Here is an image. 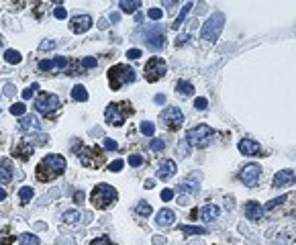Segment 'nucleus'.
Returning a JSON list of instances; mask_svg holds the SVG:
<instances>
[{"mask_svg":"<svg viewBox=\"0 0 296 245\" xmlns=\"http://www.w3.org/2000/svg\"><path fill=\"white\" fill-rule=\"evenodd\" d=\"M66 172V160L57 153H51V156H45L37 170H35V176L39 182H53L57 176H62Z\"/></svg>","mask_w":296,"mask_h":245,"instance_id":"nucleus-1","label":"nucleus"},{"mask_svg":"<svg viewBox=\"0 0 296 245\" xmlns=\"http://www.w3.org/2000/svg\"><path fill=\"white\" fill-rule=\"evenodd\" d=\"M78 68H80L78 61H72V59H68V57H53V59H43V61H39V70H41V72H49V74L68 72L70 76H76V74H78Z\"/></svg>","mask_w":296,"mask_h":245,"instance_id":"nucleus-2","label":"nucleus"},{"mask_svg":"<svg viewBox=\"0 0 296 245\" xmlns=\"http://www.w3.org/2000/svg\"><path fill=\"white\" fill-rule=\"evenodd\" d=\"M116 198H118V194H116V190L110 186V184H98V186L92 190V194H90V202L98 210H106L110 204L116 202Z\"/></svg>","mask_w":296,"mask_h":245,"instance_id":"nucleus-3","label":"nucleus"},{"mask_svg":"<svg viewBox=\"0 0 296 245\" xmlns=\"http://www.w3.org/2000/svg\"><path fill=\"white\" fill-rule=\"evenodd\" d=\"M137 74L131 66H125V64H116L108 70V84L112 90H121L125 84L129 82H135Z\"/></svg>","mask_w":296,"mask_h":245,"instance_id":"nucleus-4","label":"nucleus"},{"mask_svg":"<svg viewBox=\"0 0 296 245\" xmlns=\"http://www.w3.org/2000/svg\"><path fill=\"white\" fill-rule=\"evenodd\" d=\"M127 114H133V108H131L129 102H121V104L110 102L106 106V110H104V120L108 122V125H112V127H121L125 122Z\"/></svg>","mask_w":296,"mask_h":245,"instance_id":"nucleus-5","label":"nucleus"},{"mask_svg":"<svg viewBox=\"0 0 296 245\" xmlns=\"http://www.w3.org/2000/svg\"><path fill=\"white\" fill-rule=\"evenodd\" d=\"M223 27H225V15L215 13L213 17H209V21L202 25V31H200L202 41H217Z\"/></svg>","mask_w":296,"mask_h":245,"instance_id":"nucleus-6","label":"nucleus"},{"mask_svg":"<svg viewBox=\"0 0 296 245\" xmlns=\"http://www.w3.org/2000/svg\"><path fill=\"white\" fill-rule=\"evenodd\" d=\"M213 129L209 127V125H196V127H192V129H188V133H186V141H188V145H192V147H206L211 141H213Z\"/></svg>","mask_w":296,"mask_h":245,"instance_id":"nucleus-7","label":"nucleus"},{"mask_svg":"<svg viewBox=\"0 0 296 245\" xmlns=\"http://www.w3.org/2000/svg\"><path fill=\"white\" fill-rule=\"evenodd\" d=\"M78 158H80L82 166H86V168H100L104 164V151L98 145L82 147L80 153H78Z\"/></svg>","mask_w":296,"mask_h":245,"instance_id":"nucleus-8","label":"nucleus"},{"mask_svg":"<svg viewBox=\"0 0 296 245\" xmlns=\"http://www.w3.org/2000/svg\"><path fill=\"white\" fill-rule=\"evenodd\" d=\"M160 118H162L164 127L168 131H178V129L182 127V122H184V112L178 108V106H168V108L162 110Z\"/></svg>","mask_w":296,"mask_h":245,"instance_id":"nucleus-9","label":"nucleus"},{"mask_svg":"<svg viewBox=\"0 0 296 245\" xmlns=\"http://www.w3.org/2000/svg\"><path fill=\"white\" fill-rule=\"evenodd\" d=\"M143 72H145V80L154 84V82H158L160 78L166 76L168 66H166V61H164L162 57H152V59H147V64H145Z\"/></svg>","mask_w":296,"mask_h":245,"instance_id":"nucleus-10","label":"nucleus"},{"mask_svg":"<svg viewBox=\"0 0 296 245\" xmlns=\"http://www.w3.org/2000/svg\"><path fill=\"white\" fill-rule=\"evenodd\" d=\"M59 106H62V100H59L55 94H49V92H41V94L37 96V100H35V108L41 114H51Z\"/></svg>","mask_w":296,"mask_h":245,"instance_id":"nucleus-11","label":"nucleus"},{"mask_svg":"<svg viewBox=\"0 0 296 245\" xmlns=\"http://www.w3.org/2000/svg\"><path fill=\"white\" fill-rule=\"evenodd\" d=\"M143 37H145V43L152 49H162L166 45V29L162 25H152L143 33Z\"/></svg>","mask_w":296,"mask_h":245,"instance_id":"nucleus-12","label":"nucleus"},{"mask_svg":"<svg viewBox=\"0 0 296 245\" xmlns=\"http://www.w3.org/2000/svg\"><path fill=\"white\" fill-rule=\"evenodd\" d=\"M259 176H261V168L257 164H247L241 172H239V180L249 188H255L257 182H259Z\"/></svg>","mask_w":296,"mask_h":245,"instance_id":"nucleus-13","label":"nucleus"},{"mask_svg":"<svg viewBox=\"0 0 296 245\" xmlns=\"http://www.w3.org/2000/svg\"><path fill=\"white\" fill-rule=\"evenodd\" d=\"M90 27H92V17H88V15H76L70 21V29H72V33H76V35L86 33Z\"/></svg>","mask_w":296,"mask_h":245,"instance_id":"nucleus-14","label":"nucleus"},{"mask_svg":"<svg viewBox=\"0 0 296 245\" xmlns=\"http://www.w3.org/2000/svg\"><path fill=\"white\" fill-rule=\"evenodd\" d=\"M294 180H296V176H294L292 170H282V172H278V174L274 176V180H272V188H284V186H290V184H294Z\"/></svg>","mask_w":296,"mask_h":245,"instance_id":"nucleus-15","label":"nucleus"},{"mask_svg":"<svg viewBox=\"0 0 296 245\" xmlns=\"http://www.w3.org/2000/svg\"><path fill=\"white\" fill-rule=\"evenodd\" d=\"M245 217L249 219V221H253V223H257V221H261L263 219V206L259 204V202H255V200H249V202H245Z\"/></svg>","mask_w":296,"mask_h":245,"instance_id":"nucleus-16","label":"nucleus"},{"mask_svg":"<svg viewBox=\"0 0 296 245\" xmlns=\"http://www.w3.org/2000/svg\"><path fill=\"white\" fill-rule=\"evenodd\" d=\"M239 151L243 153V156H249V158H257L261 153V145L253 139H241L239 141Z\"/></svg>","mask_w":296,"mask_h":245,"instance_id":"nucleus-17","label":"nucleus"},{"mask_svg":"<svg viewBox=\"0 0 296 245\" xmlns=\"http://www.w3.org/2000/svg\"><path fill=\"white\" fill-rule=\"evenodd\" d=\"M33 145L31 143H29L27 139H21L15 147H13V156L15 158H19V160H29V156H31V153H33Z\"/></svg>","mask_w":296,"mask_h":245,"instance_id":"nucleus-18","label":"nucleus"},{"mask_svg":"<svg viewBox=\"0 0 296 245\" xmlns=\"http://www.w3.org/2000/svg\"><path fill=\"white\" fill-rule=\"evenodd\" d=\"M178 172V168H176V162H172V160H166V162H162L160 164V170H158V178L160 180H170V178H174V174Z\"/></svg>","mask_w":296,"mask_h":245,"instance_id":"nucleus-19","label":"nucleus"},{"mask_svg":"<svg viewBox=\"0 0 296 245\" xmlns=\"http://www.w3.org/2000/svg\"><path fill=\"white\" fill-rule=\"evenodd\" d=\"M174 221H176V214L170 208H162L158 212V217H156V225L158 227H170V225H174Z\"/></svg>","mask_w":296,"mask_h":245,"instance_id":"nucleus-20","label":"nucleus"},{"mask_svg":"<svg viewBox=\"0 0 296 245\" xmlns=\"http://www.w3.org/2000/svg\"><path fill=\"white\" fill-rule=\"evenodd\" d=\"M13 172H15L13 164L5 158H0V184H9L13 180Z\"/></svg>","mask_w":296,"mask_h":245,"instance_id":"nucleus-21","label":"nucleus"},{"mask_svg":"<svg viewBox=\"0 0 296 245\" xmlns=\"http://www.w3.org/2000/svg\"><path fill=\"white\" fill-rule=\"evenodd\" d=\"M39 127H41V122L35 114H25L21 118V129L23 131H39Z\"/></svg>","mask_w":296,"mask_h":245,"instance_id":"nucleus-22","label":"nucleus"},{"mask_svg":"<svg viewBox=\"0 0 296 245\" xmlns=\"http://www.w3.org/2000/svg\"><path fill=\"white\" fill-rule=\"evenodd\" d=\"M176 92L180 96H190L192 92H194V86L190 84V82H186V80H178L176 82Z\"/></svg>","mask_w":296,"mask_h":245,"instance_id":"nucleus-23","label":"nucleus"},{"mask_svg":"<svg viewBox=\"0 0 296 245\" xmlns=\"http://www.w3.org/2000/svg\"><path fill=\"white\" fill-rule=\"evenodd\" d=\"M217 217H219L217 204H206V206L202 208V219H204V221H215Z\"/></svg>","mask_w":296,"mask_h":245,"instance_id":"nucleus-24","label":"nucleus"},{"mask_svg":"<svg viewBox=\"0 0 296 245\" xmlns=\"http://www.w3.org/2000/svg\"><path fill=\"white\" fill-rule=\"evenodd\" d=\"M72 98L78 100V102H86V100H88V92H86V88H84L82 84H76V86H74V90H72Z\"/></svg>","mask_w":296,"mask_h":245,"instance_id":"nucleus-25","label":"nucleus"},{"mask_svg":"<svg viewBox=\"0 0 296 245\" xmlns=\"http://www.w3.org/2000/svg\"><path fill=\"white\" fill-rule=\"evenodd\" d=\"M19 243L21 245H39V237L33 233H21L19 235Z\"/></svg>","mask_w":296,"mask_h":245,"instance_id":"nucleus-26","label":"nucleus"},{"mask_svg":"<svg viewBox=\"0 0 296 245\" xmlns=\"http://www.w3.org/2000/svg\"><path fill=\"white\" fill-rule=\"evenodd\" d=\"M192 7H194L192 3H188V5H184V9H182V13H180V17H178V19L174 21V25H172L174 29H180V27H182V23L186 21V17H188V13H190V9H192Z\"/></svg>","mask_w":296,"mask_h":245,"instance_id":"nucleus-27","label":"nucleus"},{"mask_svg":"<svg viewBox=\"0 0 296 245\" xmlns=\"http://www.w3.org/2000/svg\"><path fill=\"white\" fill-rule=\"evenodd\" d=\"M62 221L68 223V225H76V223L80 221V212H78V210H66V212L62 214Z\"/></svg>","mask_w":296,"mask_h":245,"instance_id":"nucleus-28","label":"nucleus"},{"mask_svg":"<svg viewBox=\"0 0 296 245\" xmlns=\"http://www.w3.org/2000/svg\"><path fill=\"white\" fill-rule=\"evenodd\" d=\"M118 7H121L125 13H135V11L141 7V3H139V0H133V3H129V0H121V3H118Z\"/></svg>","mask_w":296,"mask_h":245,"instance_id":"nucleus-29","label":"nucleus"},{"mask_svg":"<svg viewBox=\"0 0 296 245\" xmlns=\"http://www.w3.org/2000/svg\"><path fill=\"white\" fill-rule=\"evenodd\" d=\"M19 198H21V204H23V206H27V204H29V200L33 198V188H29V186L21 188V192H19Z\"/></svg>","mask_w":296,"mask_h":245,"instance_id":"nucleus-30","label":"nucleus"},{"mask_svg":"<svg viewBox=\"0 0 296 245\" xmlns=\"http://www.w3.org/2000/svg\"><path fill=\"white\" fill-rule=\"evenodd\" d=\"M135 210H137V214H141V217H150V214H152V206H150V202H145V200H141L135 206Z\"/></svg>","mask_w":296,"mask_h":245,"instance_id":"nucleus-31","label":"nucleus"},{"mask_svg":"<svg viewBox=\"0 0 296 245\" xmlns=\"http://www.w3.org/2000/svg\"><path fill=\"white\" fill-rule=\"evenodd\" d=\"M139 129H141V133L147 135V137H152V135L156 133V125H154V122H150V120H143L141 125H139Z\"/></svg>","mask_w":296,"mask_h":245,"instance_id":"nucleus-32","label":"nucleus"},{"mask_svg":"<svg viewBox=\"0 0 296 245\" xmlns=\"http://www.w3.org/2000/svg\"><path fill=\"white\" fill-rule=\"evenodd\" d=\"M15 241V237L9 233L7 227H0V245H11Z\"/></svg>","mask_w":296,"mask_h":245,"instance_id":"nucleus-33","label":"nucleus"},{"mask_svg":"<svg viewBox=\"0 0 296 245\" xmlns=\"http://www.w3.org/2000/svg\"><path fill=\"white\" fill-rule=\"evenodd\" d=\"M180 231L184 233V235H206V229L204 227H180Z\"/></svg>","mask_w":296,"mask_h":245,"instance_id":"nucleus-34","label":"nucleus"},{"mask_svg":"<svg viewBox=\"0 0 296 245\" xmlns=\"http://www.w3.org/2000/svg\"><path fill=\"white\" fill-rule=\"evenodd\" d=\"M5 59L9 61V64H19V61H21V53L15 51V49H9V51L5 53Z\"/></svg>","mask_w":296,"mask_h":245,"instance_id":"nucleus-35","label":"nucleus"},{"mask_svg":"<svg viewBox=\"0 0 296 245\" xmlns=\"http://www.w3.org/2000/svg\"><path fill=\"white\" fill-rule=\"evenodd\" d=\"M178 188H180V192H196V190H198V184H192V182H182Z\"/></svg>","mask_w":296,"mask_h":245,"instance_id":"nucleus-36","label":"nucleus"},{"mask_svg":"<svg viewBox=\"0 0 296 245\" xmlns=\"http://www.w3.org/2000/svg\"><path fill=\"white\" fill-rule=\"evenodd\" d=\"M25 110H27V106H25L23 102H17V104L11 106V112H13L15 116H25Z\"/></svg>","mask_w":296,"mask_h":245,"instance_id":"nucleus-37","label":"nucleus"},{"mask_svg":"<svg viewBox=\"0 0 296 245\" xmlns=\"http://www.w3.org/2000/svg\"><path fill=\"white\" fill-rule=\"evenodd\" d=\"M80 66L82 68H96L98 66V59H94V57H82Z\"/></svg>","mask_w":296,"mask_h":245,"instance_id":"nucleus-38","label":"nucleus"},{"mask_svg":"<svg viewBox=\"0 0 296 245\" xmlns=\"http://www.w3.org/2000/svg\"><path fill=\"white\" fill-rule=\"evenodd\" d=\"M35 90H39V84H33V86H29L27 90H23V98L29 100V98H31V96L35 94Z\"/></svg>","mask_w":296,"mask_h":245,"instance_id":"nucleus-39","label":"nucleus"},{"mask_svg":"<svg viewBox=\"0 0 296 245\" xmlns=\"http://www.w3.org/2000/svg\"><path fill=\"white\" fill-rule=\"evenodd\" d=\"M150 147H152V151H164L166 141H164V139H154V141L150 143Z\"/></svg>","mask_w":296,"mask_h":245,"instance_id":"nucleus-40","label":"nucleus"},{"mask_svg":"<svg viewBox=\"0 0 296 245\" xmlns=\"http://www.w3.org/2000/svg\"><path fill=\"white\" fill-rule=\"evenodd\" d=\"M66 15H68V11H66L62 5H57V7H55V11H53V17H55V19L62 21V19H66Z\"/></svg>","mask_w":296,"mask_h":245,"instance_id":"nucleus-41","label":"nucleus"},{"mask_svg":"<svg viewBox=\"0 0 296 245\" xmlns=\"http://www.w3.org/2000/svg\"><path fill=\"white\" fill-rule=\"evenodd\" d=\"M206 106H209V100H206V98H202V96H198V98L194 100V108H196V110H204Z\"/></svg>","mask_w":296,"mask_h":245,"instance_id":"nucleus-42","label":"nucleus"},{"mask_svg":"<svg viewBox=\"0 0 296 245\" xmlns=\"http://www.w3.org/2000/svg\"><path fill=\"white\" fill-rule=\"evenodd\" d=\"M162 9H150V11H147V17H150V19H154V21H160L162 19Z\"/></svg>","mask_w":296,"mask_h":245,"instance_id":"nucleus-43","label":"nucleus"},{"mask_svg":"<svg viewBox=\"0 0 296 245\" xmlns=\"http://www.w3.org/2000/svg\"><path fill=\"white\" fill-rule=\"evenodd\" d=\"M129 166H133V168L143 166V158L141 156H129Z\"/></svg>","mask_w":296,"mask_h":245,"instance_id":"nucleus-44","label":"nucleus"},{"mask_svg":"<svg viewBox=\"0 0 296 245\" xmlns=\"http://www.w3.org/2000/svg\"><path fill=\"white\" fill-rule=\"evenodd\" d=\"M121 170H123V160H114L108 166V172H121Z\"/></svg>","mask_w":296,"mask_h":245,"instance_id":"nucleus-45","label":"nucleus"},{"mask_svg":"<svg viewBox=\"0 0 296 245\" xmlns=\"http://www.w3.org/2000/svg\"><path fill=\"white\" fill-rule=\"evenodd\" d=\"M90 245H114V243L110 241V237H98V239H94Z\"/></svg>","mask_w":296,"mask_h":245,"instance_id":"nucleus-46","label":"nucleus"},{"mask_svg":"<svg viewBox=\"0 0 296 245\" xmlns=\"http://www.w3.org/2000/svg\"><path fill=\"white\" fill-rule=\"evenodd\" d=\"M286 200V196H280V198H274V200H270L268 204H265V208H274V206H278V204H282Z\"/></svg>","mask_w":296,"mask_h":245,"instance_id":"nucleus-47","label":"nucleus"},{"mask_svg":"<svg viewBox=\"0 0 296 245\" xmlns=\"http://www.w3.org/2000/svg\"><path fill=\"white\" fill-rule=\"evenodd\" d=\"M141 55H143L141 49H129V51H127V57H129V59H139Z\"/></svg>","mask_w":296,"mask_h":245,"instance_id":"nucleus-48","label":"nucleus"},{"mask_svg":"<svg viewBox=\"0 0 296 245\" xmlns=\"http://www.w3.org/2000/svg\"><path fill=\"white\" fill-rule=\"evenodd\" d=\"M104 149L114 151V149H118V143H116V141H112V139H104Z\"/></svg>","mask_w":296,"mask_h":245,"instance_id":"nucleus-49","label":"nucleus"},{"mask_svg":"<svg viewBox=\"0 0 296 245\" xmlns=\"http://www.w3.org/2000/svg\"><path fill=\"white\" fill-rule=\"evenodd\" d=\"M53 47H55V41H51V39H45V41L39 45V49H43V51H45V49H53Z\"/></svg>","mask_w":296,"mask_h":245,"instance_id":"nucleus-50","label":"nucleus"},{"mask_svg":"<svg viewBox=\"0 0 296 245\" xmlns=\"http://www.w3.org/2000/svg\"><path fill=\"white\" fill-rule=\"evenodd\" d=\"M172 198H174V192H172L170 188L162 190V200H164V202H168V200H172Z\"/></svg>","mask_w":296,"mask_h":245,"instance_id":"nucleus-51","label":"nucleus"},{"mask_svg":"<svg viewBox=\"0 0 296 245\" xmlns=\"http://www.w3.org/2000/svg\"><path fill=\"white\" fill-rule=\"evenodd\" d=\"M5 94H7V96H13V94H15V86H13V84H7V86H5Z\"/></svg>","mask_w":296,"mask_h":245,"instance_id":"nucleus-52","label":"nucleus"},{"mask_svg":"<svg viewBox=\"0 0 296 245\" xmlns=\"http://www.w3.org/2000/svg\"><path fill=\"white\" fill-rule=\"evenodd\" d=\"M186 39H188V35H182V37H178V39H176V45H178V47H180V45H184V43H186Z\"/></svg>","mask_w":296,"mask_h":245,"instance_id":"nucleus-53","label":"nucleus"},{"mask_svg":"<svg viewBox=\"0 0 296 245\" xmlns=\"http://www.w3.org/2000/svg\"><path fill=\"white\" fill-rule=\"evenodd\" d=\"M110 21L112 23H118V21H121V15H118V13H110Z\"/></svg>","mask_w":296,"mask_h":245,"instance_id":"nucleus-54","label":"nucleus"},{"mask_svg":"<svg viewBox=\"0 0 296 245\" xmlns=\"http://www.w3.org/2000/svg\"><path fill=\"white\" fill-rule=\"evenodd\" d=\"M162 243H166V239H162L160 235H156L154 237V245H162Z\"/></svg>","mask_w":296,"mask_h":245,"instance_id":"nucleus-55","label":"nucleus"},{"mask_svg":"<svg viewBox=\"0 0 296 245\" xmlns=\"http://www.w3.org/2000/svg\"><path fill=\"white\" fill-rule=\"evenodd\" d=\"M156 102H158V104H164V102H166V96H164V94H158V96H156Z\"/></svg>","mask_w":296,"mask_h":245,"instance_id":"nucleus-56","label":"nucleus"},{"mask_svg":"<svg viewBox=\"0 0 296 245\" xmlns=\"http://www.w3.org/2000/svg\"><path fill=\"white\" fill-rule=\"evenodd\" d=\"M74 200H76V202L84 200V192H76V194H74Z\"/></svg>","mask_w":296,"mask_h":245,"instance_id":"nucleus-57","label":"nucleus"},{"mask_svg":"<svg viewBox=\"0 0 296 245\" xmlns=\"http://www.w3.org/2000/svg\"><path fill=\"white\" fill-rule=\"evenodd\" d=\"M59 243H62V245H74V241H72V239H62Z\"/></svg>","mask_w":296,"mask_h":245,"instance_id":"nucleus-58","label":"nucleus"},{"mask_svg":"<svg viewBox=\"0 0 296 245\" xmlns=\"http://www.w3.org/2000/svg\"><path fill=\"white\" fill-rule=\"evenodd\" d=\"M154 184H156L154 180H147V182H145V188H154Z\"/></svg>","mask_w":296,"mask_h":245,"instance_id":"nucleus-59","label":"nucleus"},{"mask_svg":"<svg viewBox=\"0 0 296 245\" xmlns=\"http://www.w3.org/2000/svg\"><path fill=\"white\" fill-rule=\"evenodd\" d=\"M5 198H7V190L0 188V200H5Z\"/></svg>","mask_w":296,"mask_h":245,"instance_id":"nucleus-60","label":"nucleus"},{"mask_svg":"<svg viewBox=\"0 0 296 245\" xmlns=\"http://www.w3.org/2000/svg\"><path fill=\"white\" fill-rule=\"evenodd\" d=\"M292 217H294V219H296V210H294V212H292Z\"/></svg>","mask_w":296,"mask_h":245,"instance_id":"nucleus-61","label":"nucleus"},{"mask_svg":"<svg viewBox=\"0 0 296 245\" xmlns=\"http://www.w3.org/2000/svg\"><path fill=\"white\" fill-rule=\"evenodd\" d=\"M3 43H5V41H3V37H0V45H3Z\"/></svg>","mask_w":296,"mask_h":245,"instance_id":"nucleus-62","label":"nucleus"}]
</instances>
